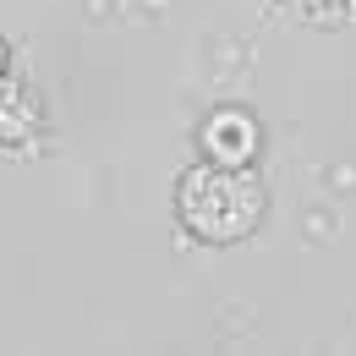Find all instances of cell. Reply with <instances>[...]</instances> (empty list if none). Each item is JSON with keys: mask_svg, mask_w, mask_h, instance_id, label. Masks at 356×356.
Instances as JSON below:
<instances>
[{"mask_svg": "<svg viewBox=\"0 0 356 356\" xmlns=\"http://www.w3.org/2000/svg\"><path fill=\"white\" fill-rule=\"evenodd\" d=\"M264 209H268V186L252 176V165H220V159H209V165H192L176 186L181 225L197 241H214V247L252 236L258 220H264Z\"/></svg>", "mask_w": 356, "mask_h": 356, "instance_id": "obj_1", "label": "cell"}, {"mask_svg": "<svg viewBox=\"0 0 356 356\" xmlns=\"http://www.w3.org/2000/svg\"><path fill=\"white\" fill-rule=\"evenodd\" d=\"M203 154L220 159V165H252V154H258V127H252V115H241V110L209 115V121H203Z\"/></svg>", "mask_w": 356, "mask_h": 356, "instance_id": "obj_2", "label": "cell"}, {"mask_svg": "<svg viewBox=\"0 0 356 356\" xmlns=\"http://www.w3.org/2000/svg\"><path fill=\"white\" fill-rule=\"evenodd\" d=\"M39 121H44V110H39L33 88L0 77V143H28L39 132Z\"/></svg>", "mask_w": 356, "mask_h": 356, "instance_id": "obj_3", "label": "cell"}, {"mask_svg": "<svg viewBox=\"0 0 356 356\" xmlns=\"http://www.w3.org/2000/svg\"><path fill=\"white\" fill-rule=\"evenodd\" d=\"M318 22H356V0H307Z\"/></svg>", "mask_w": 356, "mask_h": 356, "instance_id": "obj_4", "label": "cell"}, {"mask_svg": "<svg viewBox=\"0 0 356 356\" xmlns=\"http://www.w3.org/2000/svg\"><path fill=\"white\" fill-rule=\"evenodd\" d=\"M0 77H6V44H0Z\"/></svg>", "mask_w": 356, "mask_h": 356, "instance_id": "obj_5", "label": "cell"}]
</instances>
